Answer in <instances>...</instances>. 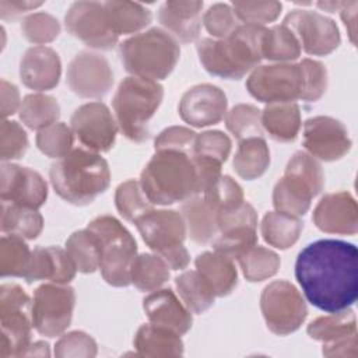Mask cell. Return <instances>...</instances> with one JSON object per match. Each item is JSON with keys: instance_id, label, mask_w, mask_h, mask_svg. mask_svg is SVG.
<instances>
[{"instance_id": "2e32d148", "label": "cell", "mask_w": 358, "mask_h": 358, "mask_svg": "<svg viewBox=\"0 0 358 358\" xmlns=\"http://www.w3.org/2000/svg\"><path fill=\"white\" fill-rule=\"evenodd\" d=\"M64 25L71 36L94 49L110 50L119 42V36H116L109 27L103 3H73L66 13Z\"/></svg>"}, {"instance_id": "484cf974", "label": "cell", "mask_w": 358, "mask_h": 358, "mask_svg": "<svg viewBox=\"0 0 358 358\" xmlns=\"http://www.w3.org/2000/svg\"><path fill=\"white\" fill-rule=\"evenodd\" d=\"M319 193L320 190L308 179L285 169L282 178L278 179L273 189V206L275 211L301 217L308 213L312 199Z\"/></svg>"}, {"instance_id": "e575fe53", "label": "cell", "mask_w": 358, "mask_h": 358, "mask_svg": "<svg viewBox=\"0 0 358 358\" xmlns=\"http://www.w3.org/2000/svg\"><path fill=\"white\" fill-rule=\"evenodd\" d=\"M303 221L299 217L280 211H268L262 221L263 239L277 249H288L299 239Z\"/></svg>"}, {"instance_id": "30bf717a", "label": "cell", "mask_w": 358, "mask_h": 358, "mask_svg": "<svg viewBox=\"0 0 358 358\" xmlns=\"http://www.w3.org/2000/svg\"><path fill=\"white\" fill-rule=\"evenodd\" d=\"M260 309L267 329L277 336L296 331L308 316L302 294L285 280H275L263 288Z\"/></svg>"}, {"instance_id": "d590c367", "label": "cell", "mask_w": 358, "mask_h": 358, "mask_svg": "<svg viewBox=\"0 0 358 358\" xmlns=\"http://www.w3.org/2000/svg\"><path fill=\"white\" fill-rule=\"evenodd\" d=\"M169 264L157 253H141L133 260L130 281L137 289L151 292L169 280Z\"/></svg>"}, {"instance_id": "f6af8a7d", "label": "cell", "mask_w": 358, "mask_h": 358, "mask_svg": "<svg viewBox=\"0 0 358 358\" xmlns=\"http://www.w3.org/2000/svg\"><path fill=\"white\" fill-rule=\"evenodd\" d=\"M36 147L49 158L60 159L73 150L74 134L71 127L63 122H56L36 134Z\"/></svg>"}, {"instance_id": "74e56055", "label": "cell", "mask_w": 358, "mask_h": 358, "mask_svg": "<svg viewBox=\"0 0 358 358\" xmlns=\"http://www.w3.org/2000/svg\"><path fill=\"white\" fill-rule=\"evenodd\" d=\"M301 45L285 25L266 28L262 39V57L277 63H291L301 56Z\"/></svg>"}, {"instance_id": "8d00e7d4", "label": "cell", "mask_w": 358, "mask_h": 358, "mask_svg": "<svg viewBox=\"0 0 358 358\" xmlns=\"http://www.w3.org/2000/svg\"><path fill=\"white\" fill-rule=\"evenodd\" d=\"M20 119L31 130H42L57 122L60 106L55 96L46 94H29L20 106Z\"/></svg>"}, {"instance_id": "7dc6e473", "label": "cell", "mask_w": 358, "mask_h": 358, "mask_svg": "<svg viewBox=\"0 0 358 358\" xmlns=\"http://www.w3.org/2000/svg\"><path fill=\"white\" fill-rule=\"evenodd\" d=\"M204 200L217 211L234 207L245 201L239 183L228 175H221L204 193Z\"/></svg>"}, {"instance_id": "44dd1931", "label": "cell", "mask_w": 358, "mask_h": 358, "mask_svg": "<svg viewBox=\"0 0 358 358\" xmlns=\"http://www.w3.org/2000/svg\"><path fill=\"white\" fill-rule=\"evenodd\" d=\"M315 225L326 234L355 235L358 231V207L350 192L324 194L313 210Z\"/></svg>"}, {"instance_id": "4dcf8cb0", "label": "cell", "mask_w": 358, "mask_h": 358, "mask_svg": "<svg viewBox=\"0 0 358 358\" xmlns=\"http://www.w3.org/2000/svg\"><path fill=\"white\" fill-rule=\"evenodd\" d=\"M110 29L116 36L136 34L150 25L151 11L140 3L110 0L103 3Z\"/></svg>"}, {"instance_id": "f546056e", "label": "cell", "mask_w": 358, "mask_h": 358, "mask_svg": "<svg viewBox=\"0 0 358 358\" xmlns=\"http://www.w3.org/2000/svg\"><path fill=\"white\" fill-rule=\"evenodd\" d=\"M262 129L280 143L294 141L301 129V109L296 102L268 103L262 110Z\"/></svg>"}, {"instance_id": "c3c4849f", "label": "cell", "mask_w": 358, "mask_h": 358, "mask_svg": "<svg viewBox=\"0 0 358 358\" xmlns=\"http://www.w3.org/2000/svg\"><path fill=\"white\" fill-rule=\"evenodd\" d=\"M238 20L243 24L262 25L273 22L281 14L282 4L280 1H232L231 3Z\"/></svg>"}, {"instance_id": "ffe728a7", "label": "cell", "mask_w": 358, "mask_h": 358, "mask_svg": "<svg viewBox=\"0 0 358 358\" xmlns=\"http://www.w3.org/2000/svg\"><path fill=\"white\" fill-rule=\"evenodd\" d=\"M0 199L38 210L46 203L48 185L36 171L3 162Z\"/></svg>"}, {"instance_id": "681fc988", "label": "cell", "mask_w": 358, "mask_h": 358, "mask_svg": "<svg viewBox=\"0 0 358 358\" xmlns=\"http://www.w3.org/2000/svg\"><path fill=\"white\" fill-rule=\"evenodd\" d=\"M201 20L207 32L214 39L229 36L241 25L232 6L227 3H215L210 6Z\"/></svg>"}, {"instance_id": "9c48e42d", "label": "cell", "mask_w": 358, "mask_h": 358, "mask_svg": "<svg viewBox=\"0 0 358 358\" xmlns=\"http://www.w3.org/2000/svg\"><path fill=\"white\" fill-rule=\"evenodd\" d=\"M32 301L18 284L0 287V358L25 357L32 336Z\"/></svg>"}, {"instance_id": "11a10c76", "label": "cell", "mask_w": 358, "mask_h": 358, "mask_svg": "<svg viewBox=\"0 0 358 358\" xmlns=\"http://www.w3.org/2000/svg\"><path fill=\"white\" fill-rule=\"evenodd\" d=\"M197 133H194L189 127L183 126H171L162 130L154 140V150L162 151H179L187 155H193L194 152V141Z\"/></svg>"}, {"instance_id": "52a82bcc", "label": "cell", "mask_w": 358, "mask_h": 358, "mask_svg": "<svg viewBox=\"0 0 358 358\" xmlns=\"http://www.w3.org/2000/svg\"><path fill=\"white\" fill-rule=\"evenodd\" d=\"M87 229L98 242L103 280L113 287L131 284L130 268L137 256V243L127 228L112 215H99L87 225Z\"/></svg>"}, {"instance_id": "f907efd6", "label": "cell", "mask_w": 358, "mask_h": 358, "mask_svg": "<svg viewBox=\"0 0 358 358\" xmlns=\"http://www.w3.org/2000/svg\"><path fill=\"white\" fill-rule=\"evenodd\" d=\"M0 145H1V161L20 159L28 150V136L18 122L4 119L0 130Z\"/></svg>"}, {"instance_id": "5bb4252c", "label": "cell", "mask_w": 358, "mask_h": 358, "mask_svg": "<svg viewBox=\"0 0 358 358\" xmlns=\"http://www.w3.org/2000/svg\"><path fill=\"white\" fill-rule=\"evenodd\" d=\"M74 138L81 147L94 152L109 151L119 131L115 115L103 102H88L78 106L70 119Z\"/></svg>"}, {"instance_id": "ab89813d", "label": "cell", "mask_w": 358, "mask_h": 358, "mask_svg": "<svg viewBox=\"0 0 358 358\" xmlns=\"http://www.w3.org/2000/svg\"><path fill=\"white\" fill-rule=\"evenodd\" d=\"M31 252L24 238L15 234H4L0 242V274L1 277L24 278Z\"/></svg>"}, {"instance_id": "7bdbcfd3", "label": "cell", "mask_w": 358, "mask_h": 358, "mask_svg": "<svg viewBox=\"0 0 358 358\" xmlns=\"http://www.w3.org/2000/svg\"><path fill=\"white\" fill-rule=\"evenodd\" d=\"M66 250L80 273L91 274L99 268V248L90 229L73 232L66 241Z\"/></svg>"}, {"instance_id": "4316f807", "label": "cell", "mask_w": 358, "mask_h": 358, "mask_svg": "<svg viewBox=\"0 0 358 358\" xmlns=\"http://www.w3.org/2000/svg\"><path fill=\"white\" fill-rule=\"evenodd\" d=\"M196 270L215 296L229 295L238 284V270L234 259L220 252H203L194 260Z\"/></svg>"}, {"instance_id": "d6a6232c", "label": "cell", "mask_w": 358, "mask_h": 358, "mask_svg": "<svg viewBox=\"0 0 358 358\" xmlns=\"http://www.w3.org/2000/svg\"><path fill=\"white\" fill-rule=\"evenodd\" d=\"M306 333L310 338L323 344L336 343L357 336V317L351 309L320 316L308 324Z\"/></svg>"}, {"instance_id": "60d3db41", "label": "cell", "mask_w": 358, "mask_h": 358, "mask_svg": "<svg viewBox=\"0 0 358 358\" xmlns=\"http://www.w3.org/2000/svg\"><path fill=\"white\" fill-rule=\"evenodd\" d=\"M243 277L250 282L267 280L278 273L281 260L280 256L263 246L255 245L238 259Z\"/></svg>"}, {"instance_id": "bcb514c9", "label": "cell", "mask_w": 358, "mask_h": 358, "mask_svg": "<svg viewBox=\"0 0 358 358\" xmlns=\"http://www.w3.org/2000/svg\"><path fill=\"white\" fill-rule=\"evenodd\" d=\"M22 35L36 46H45L55 41L60 34V24L56 17L45 11L27 15L21 22Z\"/></svg>"}, {"instance_id": "680465c9", "label": "cell", "mask_w": 358, "mask_h": 358, "mask_svg": "<svg viewBox=\"0 0 358 358\" xmlns=\"http://www.w3.org/2000/svg\"><path fill=\"white\" fill-rule=\"evenodd\" d=\"M357 336L348 337L341 341L323 344L322 354L324 357H357L358 355Z\"/></svg>"}, {"instance_id": "ba28073f", "label": "cell", "mask_w": 358, "mask_h": 358, "mask_svg": "<svg viewBox=\"0 0 358 358\" xmlns=\"http://www.w3.org/2000/svg\"><path fill=\"white\" fill-rule=\"evenodd\" d=\"M145 245L161 256L172 270H183L190 262L185 248L186 225L176 210H151L136 222Z\"/></svg>"}, {"instance_id": "5b68a950", "label": "cell", "mask_w": 358, "mask_h": 358, "mask_svg": "<svg viewBox=\"0 0 358 358\" xmlns=\"http://www.w3.org/2000/svg\"><path fill=\"white\" fill-rule=\"evenodd\" d=\"M117 53L129 74L159 81L173 71L180 57V46L165 29L151 28L124 39Z\"/></svg>"}, {"instance_id": "7c38bea8", "label": "cell", "mask_w": 358, "mask_h": 358, "mask_svg": "<svg viewBox=\"0 0 358 358\" xmlns=\"http://www.w3.org/2000/svg\"><path fill=\"white\" fill-rule=\"evenodd\" d=\"M76 291L69 284L48 282L39 285L32 298L34 329L49 338L63 334L71 323Z\"/></svg>"}, {"instance_id": "ac0fdd59", "label": "cell", "mask_w": 358, "mask_h": 358, "mask_svg": "<svg viewBox=\"0 0 358 358\" xmlns=\"http://www.w3.org/2000/svg\"><path fill=\"white\" fill-rule=\"evenodd\" d=\"M347 127L331 116H313L303 123L302 145L316 159L331 162L351 150Z\"/></svg>"}, {"instance_id": "8fae6325", "label": "cell", "mask_w": 358, "mask_h": 358, "mask_svg": "<svg viewBox=\"0 0 358 358\" xmlns=\"http://www.w3.org/2000/svg\"><path fill=\"white\" fill-rule=\"evenodd\" d=\"M248 92L264 103L295 102L303 94V73L299 63H274L253 69L246 80Z\"/></svg>"}, {"instance_id": "9a60e30c", "label": "cell", "mask_w": 358, "mask_h": 358, "mask_svg": "<svg viewBox=\"0 0 358 358\" xmlns=\"http://www.w3.org/2000/svg\"><path fill=\"white\" fill-rule=\"evenodd\" d=\"M257 213L253 206L243 201L238 207L227 210L218 217V235L213 248L231 259H238L257 245Z\"/></svg>"}, {"instance_id": "f1b7e54d", "label": "cell", "mask_w": 358, "mask_h": 358, "mask_svg": "<svg viewBox=\"0 0 358 358\" xmlns=\"http://www.w3.org/2000/svg\"><path fill=\"white\" fill-rule=\"evenodd\" d=\"M179 213L183 217L189 238L200 245L213 242L218 235L217 211L200 194L185 200Z\"/></svg>"}, {"instance_id": "6125c7cd", "label": "cell", "mask_w": 358, "mask_h": 358, "mask_svg": "<svg viewBox=\"0 0 358 358\" xmlns=\"http://www.w3.org/2000/svg\"><path fill=\"white\" fill-rule=\"evenodd\" d=\"M319 8L324 10V11H329V13H336V11H340V8L343 7L344 1H317L315 3Z\"/></svg>"}, {"instance_id": "3957f363", "label": "cell", "mask_w": 358, "mask_h": 358, "mask_svg": "<svg viewBox=\"0 0 358 358\" xmlns=\"http://www.w3.org/2000/svg\"><path fill=\"white\" fill-rule=\"evenodd\" d=\"M49 178L52 187L63 200L74 206H87L109 187L110 169L99 152L77 147L52 164Z\"/></svg>"}, {"instance_id": "836d02e7", "label": "cell", "mask_w": 358, "mask_h": 358, "mask_svg": "<svg viewBox=\"0 0 358 358\" xmlns=\"http://www.w3.org/2000/svg\"><path fill=\"white\" fill-rule=\"evenodd\" d=\"M3 234H15L24 239H35L43 229V217L35 208L1 200Z\"/></svg>"}, {"instance_id": "277c9868", "label": "cell", "mask_w": 358, "mask_h": 358, "mask_svg": "<svg viewBox=\"0 0 358 358\" xmlns=\"http://www.w3.org/2000/svg\"><path fill=\"white\" fill-rule=\"evenodd\" d=\"M138 182L148 200L157 206L183 203L200 194L192 155L179 151H155Z\"/></svg>"}, {"instance_id": "94428289", "label": "cell", "mask_w": 358, "mask_h": 358, "mask_svg": "<svg viewBox=\"0 0 358 358\" xmlns=\"http://www.w3.org/2000/svg\"><path fill=\"white\" fill-rule=\"evenodd\" d=\"M49 357L50 351H49V344L45 341H35L31 343L25 357Z\"/></svg>"}, {"instance_id": "83f0119b", "label": "cell", "mask_w": 358, "mask_h": 358, "mask_svg": "<svg viewBox=\"0 0 358 358\" xmlns=\"http://www.w3.org/2000/svg\"><path fill=\"white\" fill-rule=\"evenodd\" d=\"M134 348L140 357H180L183 354V341L180 334L171 329L152 323L143 324L137 329Z\"/></svg>"}, {"instance_id": "1f68e13d", "label": "cell", "mask_w": 358, "mask_h": 358, "mask_svg": "<svg viewBox=\"0 0 358 358\" xmlns=\"http://www.w3.org/2000/svg\"><path fill=\"white\" fill-rule=\"evenodd\" d=\"M270 165V150L263 136L249 137L239 141L232 166L246 180L260 178Z\"/></svg>"}, {"instance_id": "8992f818", "label": "cell", "mask_w": 358, "mask_h": 358, "mask_svg": "<svg viewBox=\"0 0 358 358\" xmlns=\"http://www.w3.org/2000/svg\"><path fill=\"white\" fill-rule=\"evenodd\" d=\"M164 98L158 81L129 76L123 78L113 95L112 108L122 134L133 143L150 137V120Z\"/></svg>"}, {"instance_id": "4fadbf2b", "label": "cell", "mask_w": 358, "mask_h": 358, "mask_svg": "<svg viewBox=\"0 0 358 358\" xmlns=\"http://www.w3.org/2000/svg\"><path fill=\"white\" fill-rule=\"evenodd\" d=\"M282 25L295 35L301 49L312 56L330 55L341 42L337 24L317 11L292 10L285 15Z\"/></svg>"}, {"instance_id": "ee69618b", "label": "cell", "mask_w": 358, "mask_h": 358, "mask_svg": "<svg viewBox=\"0 0 358 358\" xmlns=\"http://www.w3.org/2000/svg\"><path fill=\"white\" fill-rule=\"evenodd\" d=\"M262 110L255 105L238 103L225 115V126L238 141L249 137L263 136L262 130Z\"/></svg>"}, {"instance_id": "816d5d0a", "label": "cell", "mask_w": 358, "mask_h": 358, "mask_svg": "<svg viewBox=\"0 0 358 358\" xmlns=\"http://www.w3.org/2000/svg\"><path fill=\"white\" fill-rule=\"evenodd\" d=\"M299 66L303 73L302 101L316 102L327 90V70L323 63L313 59H302Z\"/></svg>"}, {"instance_id": "b9f144b4", "label": "cell", "mask_w": 358, "mask_h": 358, "mask_svg": "<svg viewBox=\"0 0 358 358\" xmlns=\"http://www.w3.org/2000/svg\"><path fill=\"white\" fill-rule=\"evenodd\" d=\"M115 204L119 214L133 224L144 214L154 210V204L145 196L140 182L134 179H129L117 186L115 192Z\"/></svg>"}, {"instance_id": "d4e9b609", "label": "cell", "mask_w": 358, "mask_h": 358, "mask_svg": "<svg viewBox=\"0 0 358 358\" xmlns=\"http://www.w3.org/2000/svg\"><path fill=\"white\" fill-rule=\"evenodd\" d=\"M77 271L67 250L57 246L36 248L31 252L24 280L27 282L49 280L56 284H69L76 277Z\"/></svg>"}, {"instance_id": "cb8c5ba5", "label": "cell", "mask_w": 358, "mask_h": 358, "mask_svg": "<svg viewBox=\"0 0 358 358\" xmlns=\"http://www.w3.org/2000/svg\"><path fill=\"white\" fill-rule=\"evenodd\" d=\"M203 1H165L158 10V21L165 31L180 43H190L199 38L201 29Z\"/></svg>"}, {"instance_id": "6da1fadb", "label": "cell", "mask_w": 358, "mask_h": 358, "mask_svg": "<svg viewBox=\"0 0 358 358\" xmlns=\"http://www.w3.org/2000/svg\"><path fill=\"white\" fill-rule=\"evenodd\" d=\"M295 278L308 302L334 313L358 298V249L340 239H319L305 246L295 262Z\"/></svg>"}, {"instance_id": "db71d44e", "label": "cell", "mask_w": 358, "mask_h": 358, "mask_svg": "<svg viewBox=\"0 0 358 358\" xmlns=\"http://www.w3.org/2000/svg\"><path fill=\"white\" fill-rule=\"evenodd\" d=\"M231 138L220 130H207L196 136L193 155H203L224 164L231 152Z\"/></svg>"}, {"instance_id": "6f0895ef", "label": "cell", "mask_w": 358, "mask_h": 358, "mask_svg": "<svg viewBox=\"0 0 358 358\" xmlns=\"http://www.w3.org/2000/svg\"><path fill=\"white\" fill-rule=\"evenodd\" d=\"M42 1H11L0 0V17L3 21H13L27 11L41 7Z\"/></svg>"}, {"instance_id": "7a4b0ae2", "label": "cell", "mask_w": 358, "mask_h": 358, "mask_svg": "<svg viewBox=\"0 0 358 358\" xmlns=\"http://www.w3.org/2000/svg\"><path fill=\"white\" fill-rule=\"evenodd\" d=\"M266 27L241 24L224 39L201 38L196 43L199 60L211 76L241 80L262 62Z\"/></svg>"}, {"instance_id": "f35d334b", "label": "cell", "mask_w": 358, "mask_h": 358, "mask_svg": "<svg viewBox=\"0 0 358 358\" xmlns=\"http://www.w3.org/2000/svg\"><path fill=\"white\" fill-rule=\"evenodd\" d=\"M179 298L192 313H203L214 303L215 295L197 270H189L175 278Z\"/></svg>"}, {"instance_id": "7402d4cb", "label": "cell", "mask_w": 358, "mask_h": 358, "mask_svg": "<svg viewBox=\"0 0 358 358\" xmlns=\"http://www.w3.org/2000/svg\"><path fill=\"white\" fill-rule=\"evenodd\" d=\"M62 63L56 50L49 46H32L20 62V78L34 91L53 90L60 80Z\"/></svg>"}, {"instance_id": "f5cc1de1", "label": "cell", "mask_w": 358, "mask_h": 358, "mask_svg": "<svg viewBox=\"0 0 358 358\" xmlns=\"http://www.w3.org/2000/svg\"><path fill=\"white\" fill-rule=\"evenodd\" d=\"M95 340L84 331H70L63 334L55 344V357L57 358H91L96 355Z\"/></svg>"}, {"instance_id": "e0dca14e", "label": "cell", "mask_w": 358, "mask_h": 358, "mask_svg": "<svg viewBox=\"0 0 358 358\" xmlns=\"http://www.w3.org/2000/svg\"><path fill=\"white\" fill-rule=\"evenodd\" d=\"M66 81L76 95L98 99L105 96L112 88L113 71L105 56L83 50L69 63Z\"/></svg>"}, {"instance_id": "9f6ffc18", "label": "cell", "mask_w": 358, "mask_h": 358, "mask_svg": "<svg viewBox=\"0 0 358 358\" xmlns=\"http://www.w3.org/2000/svg\"><path fill=\"white\" fill-rule=\"evenodd\" d=\"M20 101V91L18 88L8 83L7 80H1V115L4 119L14 115L17 110H20L21 106Z\"/></svg>"}, {"instance_id": "91938a15", "label": "cell", "mask_w": 358, "mask_h": 358, "mask_svg": "<svg viewBox=\"0 0 358 358\" xmlns=\"http://www.w3.org/2000/svg\"><path fill=\"white\" fill-rule=\"evenodd\" d=\"M357 8H358V3L357 1H348L343 4V7L340 8L341 11V20L348 31V36L351 43L355 46V28H357Z\"/></svg>"}, {"instance_id": "603a6c76", "label": "cell", "mask_w": 358, "mask_h": 358, "mask_svg": "<svg viewBox=\"0 0 358 358\" xmlns=\"http://www.w3.org/2000/svg\"><path fill=\"white\" fill-rule=\"evenodd\" d=\"M143 309L150 323L171 329L180 336L192 329V312L169 288L151 291L143 299Z\"/></svg>"}, {"instance_id": "d6986e66", "label": "cell", "mask_w": 358, "mask_h": 358, "mask_svg": "<svg viewBox=\"0 0 358 358\" xmlns=\"http://www.w3.org/2000/svg\"><path fill=\"white\" fill-rule=\"evenodd\" d=\"M228 101L224 91L213 84H197L189 88L179 101L180 119L193 127L220 123L227 115Z\"/></svg>"}]
</instances>
